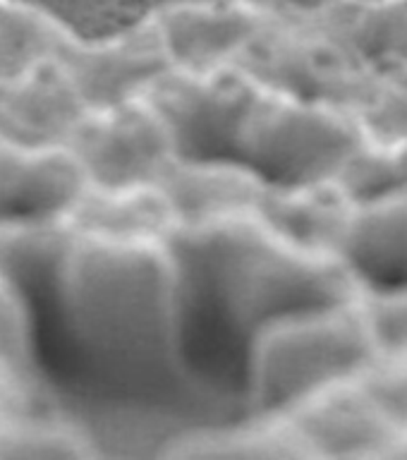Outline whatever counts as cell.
I'll return each instance as SVG.
<instances>
[{
  "instance_id": "obj_18",
  "label": "cell",
  "mask_w": 407,
  "mask_h": 460,
  "mask_svg": "<svg viewBox=\"0 0 407 460\" xmlns=\"http://www.w3.org/2000/svg\"><path fill=\"white\" fill-rule=\"evenodd\" d=\"M350 118L367 142H407V65L374 67Z\"/></svg>"
},
{
  "instance_id": "obj_4",
  "label": "cell",
  "mask_w": 407,
  "mask_h": 460,
  "mask_svg": "<svg viewBox=\"0 0 407 460\" xmlns=\"http://www.w3.org/2000/svg\"><path fill=\"white\" fill-rule=\"evenodd\" d=\"M233 65L273 92L348 115L362 99L374 70L322 24L280 22H264Z\"/></svg>"
},
{
  "instance_id": "obj_8",
  "label": "cell",
  "mask_w": 407,
  "mask_h": 460,
  "mask_svg": "<svg viewBox=\"0 0 407 460\" xmlns=\"http://www.w3.org/2000/svg\"><path fill=\"white\" fill-rule=\"evenodd\" d=\"M56 60L86 108L137 99L161 75L175 67L156 20L142 22L106 41L82 43L67 36Z\"/></svg>"
},
{
  "instance_id": "obj_16",
  "label": "cell",
  "mask_w": 407,
  "mask_h": 460,
  "mask_svg": "<svg viewBox=\"0 0 407 460\" xmlns=\"http://www.w3.org/2000/svg\"><path fill=\"white\" fill-rule=\"evenodd\" d=\"M319 24L372 67L407 65V0H341Z\"/></svg>"
},
{
  "instance_id": "obj_19",
  "label": "cell",
  "mask_w": 407,
  "mask_h": 460,
  "mask_svg": "<svg viewBox=\"0 0 407 460\" xmlns=\"http://www.w3.org/2000/svg\"><path fill=\"white\" fill-rule=\"evenodd\" d=\"M336 180L355 201L407 190V142L374 144L362 139L336 172Z\"/></svg>"
},
{
  "instance_id": "obj_10",
  "label": "cell",
  "mask_w": 407,
  "mask_h": 460,
  "mask_svg": "<svg viewBox=\"0 0 407 460\" xmlns=\"http://www.w3.org/2000/svg\"><path fill=\"white\" fill-rule=\"evenodd\" d=\"M84 111L56 58L0 79V142L27 149L65 146Z\"/></svg>"
},
{
  "instance_id": "obj_6",
  "label": "cell",
  "mask_w": 407,
  "mask_h": 460,
  "mask_svg": "<svg viewBox=\"0 0 407 460\" xmlns=\"http://www.w3.org/2000/svg\"><path fill=\"white\" fill-rule=\"evenodd\" d=\"M89 185H156L178 156L171 129L144 96L86 108L65 144Z\"/></svg>"
},
{
  "instance_id": "obj_7",
  "label": "cell",
  "mask_w": 407,
  "mask_h": 460,
  "mask_svg": "<svg viewBox=\"0 0 407 460\" xmlns=\"http://www.w3.org/2000/svg\"><path fill=\"white\" fill-rule=\"evenodd\" d=\"M279 417L305 458H386L398 437L355 376L319 388Z\"/></svg>"
},
{
  "instance_id": "obj_21",
  "label": "cell",
  "mask_w": 407,
  "mask_h": 460,
  "mask_svg": "<svg viewBox=\"0 0 407 460\" xmlns=\"http://www.w3.org/2000/svg\"><path fill=\"white\" fill-rule=\"evenodd\" d=\"M355 379L372 402L394 424L398 434L407 429V355H374Z\"/></svg>"
},
{
  "instance_id": "obj_20",
  "label": "cell",
  "mask_w": 407,
  "mask_h": 460,
  "mask_svg": "<svg viewBox=\"0 0 407 460\" xmlns=\"http://www.w3.org/2000/svg\"><path fill=\"white\" fill-rule=\"evenodd\" d=\"M359 309L376 355H407V286L365 288Z\"/></svg>"
},
{
  "instance_id": "obj_5",
  "label": "cell",
  "mask_w": 407,
  "mask_h": 460,
  "mask_svg": "<svg viewBox=\"0 0 407 460\" xmlns=\"http://www.w3.org/2000/svg\"><path fill=\"white\" fill-rule=\"evenodd\" d=\"M259 82L235 65L211 70L171 67L142 93L171 129L178 156L233 158Z\"/></svg>"
},
{
  "instance_id": "obj_1",
  "label": "cell",
  "mask_w": 407,
  "mask_h": 460,
  "mask_svg": "<svg viewBox=\"0 0 407 460\" xmlns=\"http://www.w3.org/2000/svg\"><path fill=\"white\" fill-rule=\"evenodd\" d=\"M56 276L77 341L103 369L139 391L187 386L182 279L171 237L108 243L75 235Z\"/></svg>"
},
{
  "instance_id": "obj_3",
  "label": "cell",
  "mask_w": 407,
  "mask_h": 460,
  "mask_svg": "<svg viewBox=\"0 0 407 460\" xmlns=\"http://www.w3.org/2000/svg\"><path fill=\"white\" fill-rule=\"evenodd\" d=\"M365 137L345 111L259 84L235 139L243 161L271 185L336 178Z\"/></svg>"
},
{
  "instance_id": "obj_2",
  "label": "cell",
  "mask_w": 407,
  "mask_h": 460,
  "mask_svg": "<svg viewBox=\"0 0 407 460\" xmlns=\"http://www.w3.org/2000/svg\"><path fill=\"white\" fill-rule=\"evenodd\" d=\"M374 355L359 297L264 322L247 348L250 412H286L319 388L355 376Z\"/></svg>"
},
{
  "instance_id": "obj_14",
  "label": "cell",
  "mask_w": 407,
  "mask_h": 460,
  "mask_svg": "<svg viewBox=\"0 0 407 460\" xmlns=\"http://www.w3.org/2000/svg\"><path fill=\"white\" fill-rule=\"evenodd\" d=\"M75 235L108 243H156L175 233V216L158 185H89L65 211Z\"/></svg>"
},
{
  "instance_id": "obj_22",
  "label": "cell",
  "mask_w": 407,
  "mask_h": 460,
  "mask_svg": "<svg viewBox=\"0 0 407 460\" xmlns=\"http://www.w3.org/2000/svg\"><path fill=\"white\" fill-rule=\"evenodd\" d=\"M266 22L319 24L341 0H243Z\"/></svg>"
},
{
  "instance_id": "obj_13",
  "label": "cell",
  "mask_w": 407,
  "mask_h": 460,
  "mask_svg": "<svg viewBox=\"0 0 407 460\" xmlns=\"http://www.w3.org/2000/svg\"><path fill=\"white\" fill-rule=\"evenodd\" d=\"M86 178L67 146L27 149L0 142V221L58 218Z\"/></svg>"
},
{
  "instance_id": "obj_11",
  "label": "cell",
  "mask_w": 407,
  "mask_h": 460,
  "mask_svg": "<svg viewBox=\"0 0 407 460\" xmlns=\"http://www.w3.org/2000/svg\"><path fill=\"white\" fill-rule=\"evenodd\" d=\"M355 207L358 201L336 178H322L293 185L266 182L254 214L283 243L338 257Z\"/></svg>"
},
{
  "instance_id": "obj_12",
  "label": "cell",
  "mask_w": 407,
  "mask_h": 460,
  "mask_svg": "<svg viewBox=\"0 0 407 460\" xmlns=\"http://www.w3.org/2000/svg\"><path fill=\"white\" fill-rule=\"evenodd\" d=\"M264 22L243 0L182 3L165 7L156 17L173 65L185 70L230 65Z\"/></svg>"
},
{
  "instance_id": "obj_9",
  "label": "cell",
  "mask_w": 407,
  "mask_h": 460,
  "mask_svg": "<svg viewBox=\"0 0 407 460\" xmlns=\"http://www.w3.org/2000/svg\"><path fill=\"white\" fill-rule=\"evenodd\" d=\"M175 230H199L257 211L266 182L235 158L175 156L158 178Z\"/></svg>"
},
{
  "instance_id": "obj_15",
  "label": "cell",
  "mask_w": 407,
  "mask_h": 460,
  "mask_svg": "<svg viewBox=\"0 0 407 460\" xmlns=\"http://www.w3.org/2000/svg\"><path fill=\"white\" fill-rule=\"evenodd\" d=\"M338 257L365 288L407 286V190L358 201Z\"/></svg>"
},
{
  "instance_id": "obj_17",
  "label": "cell",
  "mask_w": 407,
  "mask_h": 460,
  "mask_svg": "<svg viewBox=\"0 0 407 460\" xmlns=\"http://www.w3.org/2000/svg\"><path fill=\"white\" fill-rule=\"evenodd\" d=\"M67 36L43 14L0 0V79L56 58Z\"/></svg>"
}]
</instances>
